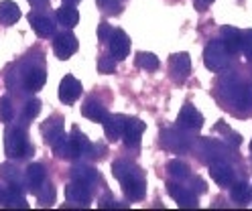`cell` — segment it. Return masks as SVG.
<instances>
[{
    "label": "cell",
    "instance_id": "6da1fadb",
    "mask_svg": "<svg viewBox=\"0 0 252 211\" xmlns=\"http://www.w3.org/2000/svg\"><path fill=\"white\" fill-rule=\"evenodd\" d=\"M112 175L120 181L122 191L126 195V199L130 201H140L147 193V183H145V175L134 162L128 160H116L112 165Z\"/></svg>",
    "mask_w": 252,
    "mask_h": 211
},
{
    "label": "cell",
    "instance_id": "7a4b0ae2",
    "mask_svg": "<svg viewBox=\"0 0 252 211\" xmlns=\"http://www.w3.org/2000/svg\"><path fill=\"white\" fill-rule=\"evenodd\" d=\"M230 55L232 53L222 43V39H216L206 47V51H203V63H206V67L210 71H220L230 63Z\"/></svg>",
    "mask_w": 252,
    "mask_h": 211
},
{
    "label": "cell",
    "instance_id": "3957f363",
    "mask_svg": "<svg viewBox=\"0 0 252 211\" xmlns=\"http://www.w3.org/2000/svg\"><path fill=\"white\" fill-rule=\"evenodd\" d=\"M4 151L10 158H23L27 152H31V146L27 142V134L19 126H10L4 132Z\"/></svg>",
    "mask_w": 252,
    "mask_h": 211
},
{
    "label": "cell",
    "instance_id": "277c9868",
    "mask_svg": "<svg viewBox=\"0 0 252 211\" xmlns=\"http://www.w3.org/2000/svg\"><path fill=\"white\" fill-rule=\"evenodd\" d=\"M106 43H108L110 53H112V57L116 61L126 59V55L130 53V39H128V35H126L122 29H114L112 35H110V39Z\"/></svg>",
    "mask_w": 252,
    "mask_h": 211
},
{
    "label": "cell",
    "instance_id": "5b68a950",
    "mask_svg": "<svg viewBox=\"0 0 252 211\" xmlns=\"http://www.w3.org/2000/svg\"><path fill=\"white\" fill-rule=\"evenodd\" d=\"M169 69H171V77L175 79L177 84H181V81H185L189 77V73H191V57H189L187 53L171 55Z\"/></svg>",
    "mask_w": 252,
    "mask_h": 211
},
{
    "label": "cell",
    "instance_id": "8992f818",
    "mask_svg": "<svg viewBox=\"0 0 252 211\" xmlns=\"http://www.w3.org/2000/svg\"><path fill=\"white\" fill-rule=\"evenodd\" d=\"M177 126L181 130H187V132H195V130L203 126V116L191 104H185L177 116Z\"/></svg>",
    "mask_w": 252,
    "mask_h": 211
},
{
    "label": "cell",
    "instance_id": "52a82bcc",
    "mask_svg": "<svg viewBox=\"0 0 252 211\" xmlns=\"http://www.w3.org/2000/svg\"><path fill=\"white\" fill-rule=\"evenodd\" d=\"M29 23L33 27V30L37 32V37L47 39V37H53L55 35V23L51 16H47L43 12H31L29 14Z\"/></svg>",
    "mask_w": 252,
    "mask_h": 211
},
{
    "label": "cell",
    "instance_id": "ba28073f",
    "mask_svg": "<svg viewBox=\"0 0 252 211\" xmlns=\"http://www.w3.org/2000/svg\"><path fill=\"white\" fill-rule=\"evenodd\" d=\"M210 177L214 179V181L218 185L222 187H230L234 183V169L228 165L226 160H212L210 162Z\"/></svg>",
    "mask_w": 252,
    "mask_h": 211
},
{
    "label": "cell",
    "instance_id": "9c48e42d",
    "mask_svg": "<svg viewBox=\"0 0 252 211\" xmlns=\"http://www.w3.org/2000/svg\"><path fill=\"white\" fill-rule=\"evenodd\" d=\"M45 179H47V171L43 165H39V162H33V165H29L27 173H25V189L29 193H39V189L45 185Z\"/></svg>",
    "mask_w": 252,
    "mask_h": 211
},
{
    "label": "cell",
    "instance_id": "30bf717a",
    "mask_svg": "<svg viewBox=\"0 0 252 211\" xmlns=\"http://www.w3.org/2000/svg\"><path fill=\"white\" fill-rule=\"evenodd\" d=\"M82 95V84L73 75H65L59 84V100L63 104H73Z\"/></svg>",
    "mask_w": 252,
    "mask_h": 211
},
{
    "label": "cell",
    "instance_id": "8fae6325",
    "mask_svg": "<svg viewBox=\"0 0 252 211\" xmlns=\"http://www.w3.org/2000/svg\"><path fill=\"white\" fill-rule=\"evenodd\" d=\"M53 51L59 59H69L77 51V39L71 32H61L53 41Z\"/></svg>",
    "mask_w": 252,
    "mask_h": 211
},
{
    "label": "cell",
    "instance_id": "7c38bea8",
    "mask_svg": "<svg viewBox=\"0 0 252 211\" xmlns=\"http://www.w3.org/2000/svg\"><path fill=\"white\" fill-rule=\"evenodd\" d=\"M167 191L179 203V207H197V197L191 189H187L179 183H167Z\"/></svg>",
    "mask_w": 252,
    "mask_h": 211
},
{
    "label": "cell",
    "instance_id": "4fadbf2b",
    "mask_svg": "<svg viewBox=\"0 0 252 211\" xmlns=\"http://www.w3.org/2000/svg\"><path fill=\"white\" fill-rule=\"evenodd\" d=\"M143 132H145V124L140 122L138 118H128L126 120V128H124V134H122V140L128 149H136L140 138H143Z\"/></svg>",
    "mask_w": 252,
    "mask_h": 211
},
{
    "label": "cell",
    "instance_id": "5bb4252c",
    "mask_svg": "<svg viewBox=\"0 0 252 211\" xmlns=\"http://www.w3.org/2000/svg\"><path fill=\"white\" fill-rule=\"evenodd\" d=\"M65 199H67V201H71V203H77V205L86 207V205L92 201L90 187H88V185H84V183H77V181L69 183V185L65 187Z\"/></svg>",
    "mask_w": 252,
    "mask_h": 211
},
{
    "label": "cell",
    "instance_id": "9a60e30c",
    "mask_svg": "<svg viewBox=\"0 0 252 211\" xmlns=\"http://www.w3.org/2000/svg\"><path fill=\"white\" fill-rule=\"evenodd\" d=\"M161 142H163L165 149L175 151V152H183V151H187L189 146H191L189 138H187L185 134H181L179 130H165Z\"/></svg>",
    "mask_w": 252,
    "mask_h": 211
},
{
    "label": "cell",
    "instance_id": "2e32d148",
    "mask_svg": "<svg viewBox=\"0 0 252 211\" xmlns=\"http://www.w3.org/2000/svg\"><path fill=\"white\" fill-rule=\"evenodd\" d=\"M126 116H120V114H114V116H106L104 124V132L108 136L110 142H116L118 138H122L124 134V128H126Z\"/></svg>",
    "mask_w": 252,
    "mask_h": 211
},
{
    "label": "cell",
    "instance_id": "e0dca14e",
    "mask_svg": "<svg viewBox=\"0 0 252 211\" xmlns=\"http://www.w3.org/2000/svg\"><path fill=\"white\" fill-rule=\"evenodd\" d=\"M0 205L4 207H17V209H27V201L21 193V187H14V185H8L4 189H0Z\"/></svg>",
    "mask_w": 252,
    "mask_h": 211
},
{
    "label": "cell",
    "instance_id": "ac0fdd59",
    "mask_svg": "<svg viewBox=\"0 0 252 211\" xmlns=\"http://www.w3.org/2000/svg\"><path fill=\"white\" fill-rule=\"evenodd\" d=\"M242 39H244V30H238L234 27H224L222 29V43L228 47V51L234 55L242 49Z\"/></svg>",
    "mask_w": 252,
    "mask_h": 211
},
{
    "label": "cell",
    "instance_id": "d6986e66",
    "mask_svg": "<svg viewBox=\"0 0 252 211\" xmlns=\"http://www.w3.org/2000/svg\"><path fill=\"white\" fill-rule=\"evenodd\" d=\"M61 134H65V132H63V118L53 116V118H49V120L43 124V138H45V142L49 144V146H51Z\"/></svg>",
    "mask_w": 252,
    "mask_h": 211
},
{
    "label": "cell",
    "instance_id": "ffe728a7",
    "mask_svg": "<svg viewBox=\"0 0 252 211\" xmlns=\"http://www.w3.org/2000/svg\"><path fill=\"white\" fill-rule=\"evenodd\" d=\"M71 179L77 181V183H84V185L90 187V185H94L98 181V171L94 167H90V165H75L71 169Z\"/></svg>",
    "mask_w": 252,
    "mask_h": 211
},
{
    "label": "cell",
    "instance_id": "44dd1931",
    "mask_svg": "<svg viewBox=\"0 0 252 211\" xmlns=\"http://www.w3.org/2000/svg\"><path fill=\"white\" fill-rule=\"evenodd\" d=\"M21 19V8L12 0H2L0 2V25H12Z\"/></svg>",
    "mask_w": 252,
    "mask_h": 211
},
{
    "label": "cell",
    "instance_id": "7402d4cb",
    "mask_svg": "<svg viewBox=\"0 0 252 211\" xmlns=\"http://www.w3.org/2000/svg\"><path fill=\"white\" fill-rule=\"evenodd\" d=\"M82 114H84L88 120H92V122H104L106 116H108L106 108H104L100 102H94V100H88V102L82 106Z\"/></svg>",
    "mask_w": 252,
    "mask_h": 211
},
{
    "label": "cell",
    "instance_id": "603a6c76",
    "mask_svg": "<svg viewBox=\"0 0 252 211\" xmlns=\"http://www.w3.org/2000/svg\"><path fill=\"white\" fill-rule=\"evenodd\" d=\"M45 79H47L45 69L33 67V69H29L27 75H25V86H27L29 91H39L45 86Z\"/></svg>",
    "mask_w": 252,
    "mask_h": 211
},
{
    "label": "cell",
    "instance_id": "cb8c5ba5",
    "mask_svg": "<svg viewBox=\"0 0 252 211\" xmlns=\"http://www.w3.org/2000/svg\"><path fill=\"white\" fill-rule=\"evenodd\" d=\"M57 19L63 27L73 29V27H77V23H80V14H77V10L71 4H63L61 8H57Z\"/></svg>",
    "mask_w": 252,
    "mask_h": 211
},
{
    "label": "cell",
    "instance_id": "d4e9b609",
    "mask_svg": "<svg viewBox=\"0 0 252 211\" xmlns=\"http://www.w3.org/2000/svg\"><path fill=\"white\" fill-rule=\"evenodd\" d=\"M230 197L232 201L236 203H246L250 199V187L244 183V181H238V183H232V189H230Z\"/></svg>",
    "mask_w": 252,
    "mask_h": 211
},
{
    "label": "cell",
    "instance_id": "484cf974",
    "mask_svg": "<svg viewBox=\"0 0 252 211\" xmlns=\"http://www.w3.org/2000/svg\"><path fill=\"white\" fill-rule=\"evenodd\" d=\"M0 177H2L8 185H14V187H21V183H23V181H21V173H19V169H17V167H12V165H8V162L0 165Z\"/></svg>",
    "mask_w": 252,
    "mask_h": 211
},
{
    "label": "cell",
    "instance_id": "4316f807",
    "mask_svg": "<svg viewBox=\"0 0 252 211\" xmlns=\"http://www.w3.org/2000/svg\"><path fill=\"white\" fill-rule=\"evenodd\" d=\"M136 67H143V69H147V71H155V69H159V57L157 55H153V53H143L140 51L138 55H136Z\"/></svg>",
    "mask_w": 252,
    "mask_h": 211
},
{
    "label": "cell",
    "instance_id": "83f0119b",
    "mask_svg": "<svg viewBox=\"0 0 252 211\" xmlns=\"http://www.w3.org/2000/svg\"><path fill=\"white\" fill-rule=\"evenodd\" d=\"M167 173L171 177L179 179V181H183V179L189 177V167L185 165V162H181V160H169L167 162Z\"/></svg>",
    "mask_w": 252,
    "mask_h": 211
},
{
    "label": "cell",
    "instance_id": "f1b7e54d",
    "mask_svg": "<svg viewBox=\"0 0 252 211\" xmlns=\"http://www.w3.org/2000/svg\"><path fill=\"white\" fill-rule=\"evenodd\" d=\"M37 197H39V203H41L43 207H49V205H53V203H55V189H53V185L45 183V185L39 189Z\"/></svg>",
    "mask_w": 252,
    "mask_h": 211
},
{
    "label": "cell",
    "instance_id": "f546056e",
    "mask_svg": "<svg viewBox=\"0 0 252 211\" xmlns=\"http://www.w3.org/2000/svg\"><path fill=\"white\" fill-rule=\"evenodd\" d=\"M14 118V108L10 97H2L0 100V122H10Z\"/></svg>",
    "mask_w": 252,
    "mask_h": 211
},
{
    "label": "cell",
    "instance_id": "4dcf8cb0",
    "mask_svg": "<svg viewBox=\"0 0 252 211\" xmlns=\"http://www.w3.org/2000/svg\"><path fill=\"white\" fill-rule=\"evenodd\" d=\"M114 69H116V59L114 57H110V55L100 57V61H98V71L100 73H114Z\"/></svg>",
    "mask_w": 252,
    "mask_h": 211
},
{
    "label": "cell",
    "instance_id": "1f68e13d",
    "mask_svg": "<svg viewBox=\"0 0 252 211\" xmlns=\"http://www.w3.org/2000/svg\"><path fill=\"white\" fill-rule=\"evenodd\" d=\"M242 53L248 63H252V29L244 30V39H242Z\"/></svg>",
    "mask_w": 252,
    "mask_h": 211
},
{
    "label": "cell",
    "instance_id": "d6a6232c",
    "mask_svg": "<svg viewBox=\"0 0 252 211\" xmlns=\"http://www.w3.org/2000/svg\"><path fill=\"white\" fill-rule=\"evenodd\" d=\"M39 112H41V102H39V100H31V102H27V104H25V112H23V116H25L27 120H33Z\"/></svg>",
    "mask_w": 252,
    "mask_h": 211
},
{
    "label": "cell",
    "instance_id": "836d02e7",
    "mask_svg": "<svg viewBox=\"0 0 252 211\" xmlns=\"http://www.w3.org/2000/svg\"><path fill=\"white\" fill-rule=\"evenodd\" d=\"M98 6L106 12H112V14H118L120 12V6H122V0H98Z\"/></svg>",
    "mask_w": 252,
    "mask_h": 211
},
{
    "label": "cell",
    "instance_id": "e575fe53",
    "mask_svg": "<svg viewBox=\"0 0 252 211\" xmlns=\"http://www.w3.org/2000/svg\"><path fill=\"white\" fill-rule=\"evenodd\" d=\"M112 30H114V29H110V25H108V23H102V25H100V29H98V37H100V41H104V43H106V41L110 39V35H112Z\"/></svg>",
    "mask_w": 252,
    "mask_h": 211
},
{
    "label": "cell",
    "instance_id": "d590c367",
    "mask_svg": "<svg viewBox=\"0 0 252 211\" xmlns=\"http://www.w3.org/2000/svg\"><path fill=\"white\" fill-rule=\"evenodd\" d=\"M193 181H195V191H197V193H203V191H206V183H203L201 179H193Z\"/></svg>",
    "mask_w": 252,
    "mask_h": 211
},
{
    "label": "cell",
    "instance_id": "8d00e7d4",
    "mask_svg": "<svg viewBox=\"0 0 252 211\" xmlns=\"http://www.w3.org/2000/svg\"><path fill=\"white\" fill-rule=\"evenodd\" d=\"M31 4H35V6H41V4H45V2H49V0H29Z\"/></svg>",
    "mask_w": 252,
    "mask_h": 211
},
{
    "label": "cell",
    "instance_id": "74e56055",
    "mask_svg": "<svg viewBox=\"0 0 252 211\" xmlns=\"http://www.w3.org/2000/svg\"><path fill=\"white\" fill-rule=\"evenodd\" d=\"M65 4H75V2H80V0H63Z\"/></svg>",
    "mask_w": 252,
    "mask_h": 211
},
{
    "label": "cell",
    "instance_id": "f35d334b",
    "mask_svg": "<svg viewBox=\"0 0 252 211\" xmlns=\"http://www.w3.org/2000/svg\"><path fill=\"white\" fill-rule=\"evenodd\" d=\"M201 2H203V4H210V2H214V0H201Z\"/></svg>",
    "mask_w": 252,
    "mask_h": 211
},
{
    "label": "cell",
    "instance_id": "ab89813d",
    "mask_svg": "<svg viewBox=\"0 0 252 211\" xmlns=\"http://www.w3.org/2000/svg\"><path fill=\"white\" fill-rule=\"evenodd\" d=\"M250 152H252V142H250Z\"/></svg>",
    "mask_w": 252,
    "mask_h": 211
}]
</instances>
